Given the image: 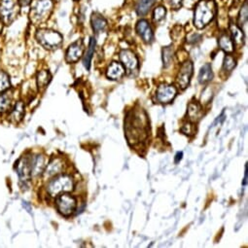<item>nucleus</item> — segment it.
<instances>
[{"label":"nucleus","mask_w":248,"mask_h":248,"mask_svg":"<svg viewBox=\"0 0 248 248\" xmlns=\"http://www.w3.org/2000/svg\"><path fill=\"white\" fill-rule=\"evenodd\" d=\"M148 119L142 110H134L128 113L125 119V133L129 142L133 145L142 142L148 135Z\"/></svg>","instance_id":"1"},{"label":"nucleus","mask_w":248,"mask_h":248,"mask_svg":"<svg viewBox=\"0 0 248 248\" xmlns=\"http://www.w3.org/2000/svg\"><path fill=\"white\" fill-rule=\"evenodd\" d=\"M217 5L214 0H200L194 10V26L198 30H202L208 26L215 18Z\"/></svg>","instance_id":"2"},{"label":"nucleus","mask_w":248,"mask_h":248,"mask_svg":"<svg viewBox=\"0 0 248 248\" xmlns=\"http://www.w3.org/2000/svg\"><path fill=\"white\" fill-rule=\"evenodd\" d=\"M30 20L34 26L45 23L54 10V0H31Z\"/></svg>","instance_id":"3"},{"label":"nucleus","mask_w":248,"mask_h":248,"mask_svg":"<svg viewBox=\"0 0 248 248\" xmlns=\"http://www.w3.org/2000/svg\"><path fill=\"white\" fill-rule=\"evenodd\" d=\"M35 38L40 46L49 51L59 49L63 41L62 35L51 29L38 30L35 33Z\"/></svg>","instance_id":"4"},{"label":"nucleus","mask_w":248,"mask_h":248,"mask_svg":"<svg viewBox=\"0 0 248 248\" xmlns=\"http://www.w3.org/2000/svg\"><path fill=\"white\" fill-rule=\"evenodd\" d=\"M74 189V181L70 175L59 174L51 180L47 186V191L51 197H57L62 193H69Z\"/></svg>","instance_id":"5"},{"label":"nucleus","mask_w":248,"mask_h":248,"mask_svg":"<svg viewBox=\"0 0 248 248\" xmlns=\"http://www.w3.org/2000/svg\"><path fill=\"white\" fill-rule=\"evenodd\" d=\"M20 12L19 0H0V20L5 26H10L18 18Z\"/></svg>","instance_id":"6"},{"label":"nucleus","mask_w":248,"mask_h":248,"mask_svg":"<svg viewBox=\"0 0 248 248\" xmlns=\"http://www.w3.org/2000/svg\"><path fill=\"white\" fill-rule=\"evenodd\" d=\"M56 206L58 211L63 216H70L77 207V200L68 193H62L56 197Z\"/></svg>","instance_id":"7"},{"label":"nucleus","mask_w":248,"mask_h":248,"mask_svg":"<svg viewBox=\"0 0 248 248\" xmlns=\"http://www.w3.org/2000/svg\"><path fill=\"white\" fill-rule=\"evenodd\" d=\"M119 58L122 64L124 65V67H125L126 71H128V73H134L139 70V66H140L139 59L133 51L124 49L120 52Z\"/></svg>","instance_id":"8"},{"label":"nucleus","mask_w":248,"mask_h":248,"mask_svg":"<svg viewBox=\"0 0 248 248\" xmlns=\"http://www.w3.org/2000/svg\"><path fill=\"white\" fill-rule=\"evenodd\" d=\"M193 71L194 66L191 61H186L182 63L179 69V73L177 75V83L182 90H185L189 86L191 78L193 76Z\"/></svg>","instance_id":"9"},{"label":"nucleus","mask_w":248,"mask_h":248,"mask_svg":"<svg viewBox=\"0 0 248 248\" xmlns=\"http://www.w3.org/2000/svg\"><path fill=\"white\" fill-rule=\"evenodd\" d=\"M177 94V90L173 85L162 84L157 90L156 98L160 103L167 104L171 102Z\"/></svg>","instance_id":"10"},{"label":"nucleus","mask_w":248,"mask_h":248,"mask_svg":"<svg viewBox=\"0 0 248 248\" xmlns=\"http://www.w3.org/2000/svg\"><path fill=\"white\" fill-rule=\"evenodd\" d=\"M84 43L82 39H79L73 42L66 50L65 53V61L68 63L77 62L84 55Z\"/></svg>","instance_id":"11"},{"label":"nucleus","mask_w":248,"mask_h":248,"mask_svg":"<svg viewBox=\"0 0 248 248\" xmlns=\"http://www.w3.org/2000/svg\"><path fill=\"white\" fill-rule=\"evenodd\" d=\"M32 156L22 157L17 164V172L22 181H29L31 178V165Z\"/></svg>","instance_id":"12"},{"label":"nucleus","mask_w":248,"mask_h":248,"mask_svg":"<svg viewBox=\"0 0 248 248\" xmlns=\"http://www.w3.org/2000/svg\"><path fill=\"white\" fill-rule=\"evenodd\" d=\"M136 30H137L138 34L141 37V39L145 43L150 44V43L153 42L154 34H153V31H152L148 21H146V20L139 21L138 24H137Z\"/></svg>","instance_id":"13"},{"label":"nucleus","mask_w":248,"mask_h":248,"mask_svg":"<svg viewBox=\"0 0 248 248\" xmlns=\"http://www.w3.org/2000/svg\"><path fill=\"white\" fill-rule=\"evenodd\" d=\"M63 170H64V162L60 158H55L47 166L46 170H44V175L46 178L54 177L61 174Z\"/></svg>","instance_id":"14"},{"label":"nucleus","mask_w":248,"mask_h":248,"mask_svg":"<svg viewBox=\"0 0 248 248\" xmlns=\"http://www.w3.org/2000/svg\"><path fill=\"white\" fill-rule=\"evenodd\" d=\"M126 74V69L124 65L120 62H113L106 70V76L107 78L111 80H120Z\"/></svg>","instance_id":"15"},{"label":"nucleus","mask_w":248,"mask_h":248,"mask_svg":"<svg viewBox=\"0 0 248 248\" xmlns=\"http://www.w3.org/2000/svg\"><path fill=\"white\" fill-rule=\"evenodd\" d=\"M230 33H231V38L233 42V45L236 47L240 48L244 45V34L241 30L237 25L231 24L230 25Z\"/></svg>","instance_id":"16"},{"label":"nucleus","mask_w":248,"mask_h":248,"mask_svg":"<svg viewBox=\"0 0 248 248\" xmlns=\"http://www.w3.org/2000/svg\"><path fill=\"white\" fill-rule=\"evenodd\" d=\"M91 24L95 33H100L107 29V21L99 13H93L91 18Z\"/></svg>","instance_id":"17"},{"label":"nucleus","mask_w":248,"mask_h":248,"mask_svg":"<svg viewBox=\"0 0 248 248\" xmlns=\"http://www.w3.org/2000/svg\"><path fill=\"white\" fill-rule=\"evenodd\" d=\"M188 117H189V120L192 122V123H197L198 121H200L203 115V111H202V106L196 102V101H192L189 103L188 105Z\"/></svg>","instance_id":"18"},{"label":"nucleus","mask_w":248,"mask_h":248,"mask_svg":"<svg viewBox=\"0 0 248 248\" xmlns=\"http://www.w3.org/2000/svg\"><path fill=\"white\" fill-rule=\"evenodd\" d=\"M218 45L222 51L231 54L234 51V45L231 36L227 32H222L218 38Z\"/></svg>","instance_id":"19"},{"label":"nucleus","mask_w":248,"mask_h":248,"mask_svg":"<svg viewBox=\"0 0 248 248\" xmlns=\"http://www.w3.org/2000/svg\"><path fill=\"white\" fill-rule=\"evenodd\" d=\"M156 0H138L136 4V11L139 16H145L154 6Z\"/></svg>","instance_id":"20"},{"label":"nucleus","mask_w":248,"mask_h":248,"mask_svg":"<svg viewBox=\"0 0 248 248\" xmlns=\"http://www.w3.org/2000/svg\"><path fill=\"white\" fill-rule=\"evenodd\" d=\"M95 44H96L95 38L92 37L91 40H90V43H89V47L87 48V51H86V53L84 55V58H83V64H84V66L87 70H90V68H91V63H92L93 56L94 54Z\"/></svg>","instance_id":"21"},{"label":"nucleus","mask_w":248,"mask_h":248,"mask_svg":"<svg viewBox=\"0 0 248 248\" xmlns=\"http://www.w3.org/2000/svg\"><path fill=\"white\" fill-rule=\"evenodd\" d=\"M45 169V159L42 155H37L32 158V165H31V175L37 176L44 172Z\"/></svg>","instance_id":"22"},{"label":"nucleus","mask_w":248,"mask_h":248,"mask_svg":"<svg viewBox=\"0 0 248 248\" xmlns=\"http://www.w3.org/2000/svg\"><path fill=\"white\" fill-rule=\"evenodd\" d=\"M51 80H52V75L49 70L38 71L36 75V82H37V87L40 91L46 89V87L50 84Z\"/></svg>","instance_id":"23"},{"label":"nucleus","mask_w":248,"mask_h":248,"mask_svg":"<svg viewBox=\"0 0 248 248\" xmlns=\"http://www.w3.org/2000/svg\"><path fill=\"white\" fill-rule=\"evenodd\" d=\"M213 78V72L211 65L209 63H205L203 66H202L200 73H199V81L201 84H206L210 82Z\"/></svg>","instance_id":"24"},{"label":"nucleus","mask_w":248,"mask_h":248,"mask_svg":"<svg viewBox=\"0 0 248 248\" xmlns=\"http://www.w3.org/2000/svg\"><path fill=\"white\" fill-rule=\"evenodd\" d=\"M24 115H25V104L22 101H19L18 103H16V105L12 109L10 113V119L12 122L19 123L24 118Z\"/></svg>","instance_id":"25"},{"label":"nucleus","mask_w":248,"mask_h":248,"mask_svg":"<svg viewBox=\"0 0 248 248\" xmlns=\"http://www.w3.org/2000/svg\"><path fill=\"white\" fill-rule=\"evenodd\" d=\"M12 95L9 93L0 94V112L3 113L8 111L12 105Z\"/></svg>","instance_id":"26"},{"label":"nucleus","mask_w":248,"mask_h":248,"mask_svg":"<svg viewBox=\"0 0 248 248\" xmlns=\"http://www.w3.org/2000/svg\"><path fill=\"white\" fill-rule=\"evenodd\" d=\"M247 19H248V3L247 0L244 1L239 13H238V17H237V26L239 28H242L243 26L246 25L247 23Z\"/></svg>","instance_id":"27"},{"label":"nucleus","mask_w":248,"mask_h":248,"mask_svg":"<svg viewBox=\"0 0 248 248\" xmlns=\"http://www.w3.org/2000/svg\"><path fill=\"white\" fill-rule=\"evenodd\" d=\"M11 87V81L9 75L4 72L0 71V93H4Z\"/></svg>","instance_id":"28"},{"label":"nucleus","mask_w":248,"mask_h":248,"mask_svg":"<svg viewBox=\"0 0 248 248\" xmlns=\"http://www.w3.org/2000/svg\"><path fill=\"white\" fill-rule=\"evenodd\" d=\"M166 15H167V9L165 6H158L154 9V12H153V20L156 24H159L161 23L162 21L165 20L166 18Z\"/></svg>","instance_id":"29"},{"label":"nucleus","mask_w":248,"mask_h":248,"mask_svg":"<svg viewBox=\"0 0 248 248\" xmlns=\"http://www.w3.org/2000/svg\"><path fill=\"white\" fill-rule=\"evenodd\" d=\"M236 66V61L234 60L233 57L228 55L225 57L224 59V62H223V70L227 73H230L233 70V68Z\"/></svg>","instance_id":"30"},{"label":"nucleus","mask_w":248,"mask_h":248,"mask_svg":"<svg viewBox=\"0 0 248 248\" xmlns=\"http://www.w3.org/2000/svg\"><path fill=\"white\" fill-rule=\"evenodd\" d=\"M173 59V49L171 47H164L163 49V62L165 67H168Z\"/></svg>","instance_id":"31"},{"label":"nucleus","mask_w":248,"mask_h":248,"mask_svg":"<svg viewBox=\"0 0 248 248\" xmlns=\"http://www.w3.org/2000/svg\"><path fill=\"white\" fill-rule=\"evenodd\" d=\"M181 132L186 136H194L196 132V127L192 122H188L184 124L183 127L181 128Z\"/></svg>","instance_id":"32"},{"label":"nucleus","mask_w":248,"mask_h":248,"mask_svg":"<svg viewBox=\"0 0 248 248\" xmlns=\"http://www.w3.org/2000/svg\"><path fill=\"white\" fill-rule=\"evenodd\" d=\"M164 1L173 10H178L182 6L183 0H164Z\"/></svg>","instance_id":"33"},{"label":"nucleus","mask_w":248,"mask_h":248,"mask_svg":"<svg viewBox=\"0 0 248 248\" xmlns=\"http://www.w3.org/2000/svg\"><path fill=\"white\" fill-rule=\"evenodd\" d=\"M201 38H202V36L200 34L194 33V34H192L188 37V42L189 43H196V42H199L201 40Z\"/></svg>","instance_id":"34"},{"label":"nucleus","mask_w":248,"mask_h":248,"mask_svg":"<svg viewBox=\"0 0 248 248\" xmlns=\"http://www.w3.org/2000/svg\"><path fill=\"white\" fill-rule=\"evenodd\" d=\"M31 2V0H19V3L21 6L23 7H26V6H29Z\"/></svg>","instance_id":"35"},{"label":"nucleus","mask_w":248,"mask_h":248,"mask_svg":"<svg viewBox=\"0 0 248 248\" xmlns=\"http://www.w3.org/2000/svg\"><path fill=\"white\" fill-rule=\"evenodd\" d=\"M182 156H183V153L182 152H178L175 156V163L177 164L181 159H182Z\"/></svg>","instance_id":"36"},{"label":"nucleus","mask_w":248,"mask_h":248,"mask_svg":"<svg viewBox=\"0 0 248 248\" xmlns=\"http://www.w3.org/2000/svg\"><path fill=\"white\" fill-rule=\"evenodd\" d=\"M247 184V166H245V172H244V179L242 182V185L245 186Z\"/></svg>","instance_id":"37"},{"label":"nucleus","mask_w":248,"mask_h":248,"mask_svg":"<svg viewBox=\"0 0 248 248\" xmlns=\"http://www.w3.org/2000/svg\"><path fill=\"white\" fill-rule=\"evenodd\" d=\"M74 1H76V2H77V1H79V0H74Z\"/></svg>","instance_id":"38"}]
</instances>
